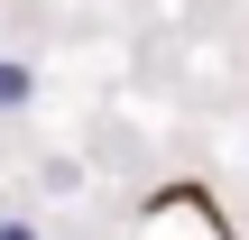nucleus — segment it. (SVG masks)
<instances>
[{
	"instance_id": "obj_1",
	"label": "nucleus",
	"mask_w": 249,
	"mask_h": 240,
	"mask_svg": "<svg viewBox=\"0 0 249 240\" xmlns=\"http://www.w3.org/2000/svg\"><path fill=\"white\" fill-rule=\"evenodd\" d=\"M28 92H37V74H28V65H18V55H0V111H18V102H28Z\"/></svg>"
},
{
	"instance_id": "obj_2",
	"label": "nucleus",
	"mask_w": 249,
	"mask_h": 240,
	"mask_svg": "<svg viewBox=\"0 0 249 240\" xmlns=\"http://www.w3.org/2000/svg\"><path fill=\"white\" fill-rule=\"evenodd\" d=\"M0 240H37V231H28V222H0Z\"/></svg>"
}]
</instances>
